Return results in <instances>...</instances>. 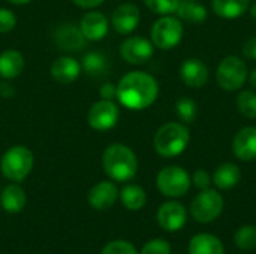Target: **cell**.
Returning a JSON list of instances; mask_svg holds the SVG:
<instances>
[{
	"label": "cell",
	"mask_w": 256,
	"mask_h": 254,
	"mask_svg": "<svg viewBox=\"0 0 256 254\" xmlns=\"http://www.w3.org/2000/svg\"><path fill=\"white\" fill-rule=\"evenodd\" d=\"M116 94H117V87H114L112 84H105V85H102V88H100V96L104 97V99H112V97H116Z\"/></svg>",
	"instance_id": "d590c367"
},
{
	"label": "cell",
	"mask_w": 256,
	"mask_h": 254,
	"mask_svg": "<svg viewBox=\"0 0 256 254\" xmlns=\"http://www.w3.org/2000/svg\"><path fill=\"white\" fill-rule=\"evenodd\" d=\"M153 52L154 45L142 36L128 37L120 46V54L129 64H144L153 57Z\"/></svg>",
	"instance_id": "30bf717a"
},
{
	"label": "cell",
	"mask_w": 256,
	"mask_h": 254,
	"mask_svg": "<svg viewBox=\"0 0 256 254\" xmlns=\"http://www.w3.org/2000/svg\"><path fill=\"white\" fill-rule=\"evenodd\" d=\"M33 168V153L24 145L9 148L0 162L2 174L10 181H22Z\"/></svg>",
	"instance_id": "5b68a950"
},
{
	"label": "cell",
	"mask_w": 256,
	"mask_h": 254,
	"mask_svg": "<svg viewBox=\"0 0 256 254\" xmlns=\"http://www.w3.org/2000/svg\"><path fill=\"white\" fill-rule=\"evenodd\" d=\"M189 254H225L222 241L212 234H198L189 241Z\"/></svg>",
	"instance_id": "ffe728a7"
},
{
	"label": "cell",
	"mask_w": 256,
	"mask_h": 254,
	"mask_svg": "<svg viewBox=\"0 0 256 254\" xmlns=\"http://www.w3.org/2000/svg\"><path fill=\"white\" fill-rule=\"evenodd\" d=\"M250 6V0H213V12L225 19H236L246 13Z\"/></svg>",
	"instance_id": "44dd1931"
},
{
	"label": "cell",
	"mask_w": 256,
	"mask_h": 254,
	"mask_svg": "<svg viewBox=\"0 0 256 254\" xmlns=\"http://www.w3.org/2000/svg\"><path fill=\"white\" fill-rule=\"evenodd\" d=\"M118 195V189L114 183L100 181L88 192V204L98 211H105L116 204Z\"/></svg>",
	"instance_id": "5bb4252c"
},
{
	"label": "cell",
	"mask_w": 256,
	"mask_h": 254,
	"mask_svg": "<svg viewBox=\"0 0 256 254\" xmlns=\"http://www.w3.org/2000/svg\"><path fill=\"white\" fill-rule=\"evenodd\" d=\"M54 42L64 51H78L84 46L86 37L75 24H63L54 33Z\"/></svg>",
	"instance_id": "ac0fdd59"
},
{
	"label": "cell",
	"mask_w": 256,
	"mask_h": 254,
	"mask_svg": "<svg viewBox=\"0 0 256 254\" xmlns=\"http://www.w3.org/2000/svg\"><path fill=\"white\" fill-rule=\"evenodd\" d=\"M0 202L6 213L16 214L26 207V192L16 184H10L2 192Z\"/></svg>",
	"instance_id": "cb8c5ba5"
},
{
	"label": "cell",
	"mask_w": 256,
	"mask_h": 254,
	"mask_svg": "<svg viewBox=\"0 0 256 254\" xmlns=\"http://www.w3.org/2000/svg\"><path fill=\"white\" fill-rule=\"evenodd\" d=\"M8 1H10L14 4H26V3H30L32 0H8Z\"/></svg>",
	"instance_id": "f35d334b"
},
{
	"label": "cell",
	"mask_w": 256,
	"mask_h": 254,
	"mask_svg": "<svg viewBox=\"0 0 256 254\" xmlns=\"http://www.w3.org/2000/svg\"><path fill=\"white\" fill-rule=\"evenodd\" d=\"M16 24V18L14 15V12H10L9 9L0 7V33H8L10 31Z\"/></svg>",
	"instance_id": "836d02e7"
},
{
	"label": "cell",
	"mask_w": 256,
	"mask_h": 254,
	"mask_svg": "<svg viewBox=\"0 0 256 254\" xmlns=\"http://www.w3.org/2000/svg\"><path fill=\"white\" fill-rule=\"evenodd\" d=\"M212 180H213V184L219 190H231L240 183L242 171L236 163L225 162V163L218 166V169L214 171Z\"/></svg>",
	"instance_id": "d6986e66"
},
{
	"label": "cell",
	"mask_w": 256,
	"mask_h": 254,
	"mask_svg": "<svg viewBox=\"0 0 256 254\" xmlns=\"http://www.w3.org/2000/svg\"><path fill=\"white\" fill-rule=\"evenodd\" d=\"M81 73V64L72 57H58L51 64V76L58 84H70Z\"/></svg>",
	"instance_id": "e0dca14e"
},
{
	"label": "cell",
	"mask_w": 256,
	"mask_h": 254,
	"mask_svg": "<svg viewBox=\"0 0 256 254\" xmlns=\"http://www.w3.org/2000/svg\"><path fill=\"white\" fill-rule=\"evenodd\" d=\"M243 55L249 60H256V36L248 39L243 43V49H242Z\"/></svg>",
	"instance_id": "e575fe53"
},
{
	"label": "cell",
	"mask_w": 256,
	"mask_h": 254,
	"mask_svg": "<svg viewBox=\"0 0 256 254\" xmlns=\"http://www.w3.org/2000/svg\"><path fill=\"white\" fill-rule=\"evenodd\" d=\"M80 30L87 40H102L108 33V19L100 12H88L81 18Z\"/></svg>",
	"instance_id": "2e32d148"
},
{
	"label": "cell",
	"mask_w": 256,
	"mask_h": 254,
	"mask_svg": "<svg viewBox=\"0 0 256 254\" xmlns=\"http://www.w3.org/2000/svg\"><path fill=\"white\" fill-rule=\"evenodd\" d=\"M176 13L180 19L190 24H201L207 19V9L198 0H180Z\"/></svg>",
	"instance_id": "603a6c76"
},
{
	"label": "cell",
	"mask_w": 256,
	"mask_h": 254,
	"mask_svg": "<svg viewBox=\"0 0 256 254\" xmlns=\"http://www.w3.org/2000/svg\"><path fill=\"white\" fill-rule=\"evenodd\" d=\"M234 243L237 246L238 250L243 252H250L256 249V226L252 225H246L242 226L236 235H234Z\"/></svg>",
	"instance_id": "4316f807"
},
{
	"label": "cell",
	"mask_w": 256,
	"mask_h": 254,
	"mask_svg": "<svg viewBox=\"0 0 256 254\" xmlns=\"http://www.w3.org/2000/svg\"><path fill=\"white\" fill-rule=\"evenodd\" d=\"M171 244L165 240H152L148 241L140 254H171Z\"/></svg>",
	"instance_id": "1f68e13d"
},
{
	"label": "cell",
	"mask_w": 256,
	"mask_h": 254,
	"mask_svg": "<svg viewBox=\"0 0 256 254\" xmlns=\"http://www.w3.org/2000/svg\"><path fill=\"white\" fill-rule=\"evenodd\" d=\"M248 64L237 55L222 58L216 69V82L225 91H238L248 81Z\"/></svg>",
	"instance_id": "277c9868"
},
{
	"label": "cell",
	"mask_w": 256,
	"mask_h": 254,
	"mask_svg": "<svg viewBox=\"0 0 256 254\" xmlns=\"http://www.w3.org/2000/svg\"><path fill=\"white\" fill-rule=\"evenodd\" d=\"M180 78L190 88H202L210 78L207 64L200 58H188L180 66Z\"/></svg>",
	"instance_id": "4fadbf2b"
},
{
	"label": "cell",
	"mask_w": 256,
	"mask_h": 254,
	"mask_svg": "<svg viewBox=\"0 0 256 254\" xmlns=\"http://www.w3.org/2000/svg\"><path fill=\"white\" fill-rule=\"evenodd\" d=\"M102 165L105 174L114 181H129L138 172L136 154L123 144L110 145L102 156Z\"/></svg>",
	"instance_id": "7a4b0ae2"
},
{
	"label": "cell",
	"mask_w": 256,
	"mask_h": 254,
	"mask_svg": "<svg viewBox=\"0 0 256 254\" xmlns=\"http://www.w3.org/2000/svg\"><path fill=\"white\" fill-rule=\"evenodd\" d=\"M176 114L183 124H190L195 121L198 115V106L194 99L190 97H182L176 103Z\"/></svg>",
	"instance_id": "83f0119b"
},
{
	"label": "cell",
	"mask_w": 256,
	"mask_h": 254,
	"mask_svg": "<svg viewBox=\"0 0 256 254\" xmlns=\"http://www.w3.org/2000/svg\"><path fill=\"white\" fill-rule=\"evenodd\" d=\"M250 16H252V18L256 21V1L252 4V6H250Z\"/></svg>",
	"instance_id": "ab89813d"
},
{
	"label": "cell",
	"mask_w": 256,
	"mask_h": 254,
	"mask_svg": "<svg viewBox=\"0 0 256 254\" xmlns=\"http://www.w3.org/2000/svg\"><path fill=\"white\" fill-rule=\"evenodd\" d=\"M120 199H122V204L128 210L138 211V210L144 208V205L147 202V195H146L142 187H140L136 184H129V186H124L122 189Z\"/></svg>",
	"instance_id": "d4e9b609"
},
{
	"label": "cell",
	"mask_w": 256,
	"mask_h": 254,
	"mask_svg": "<svg viewBox=\"0 0 256 254\" xmlns=\"http://www.w3.org/2000/svg\"><path fill=\"white\" fill-rule=\"evenodd\" d=\"M84 69L88 75H102L106 69V60L100 52H88L84 57Z\"/></svg>",
	"instance_id": "f1b7e54d"
},
{
	"label": "cell",
	"mask_w": 256,
	"mask_h": 254,
	"mask_svg": "<svg viewBox=\"0 0 256 254\" xmlns=\"http://www.w3.org/2000/svg\"><path fill=\"white\" fill-rule=\"evenodd\" d=\"M116 96L128 109L142 111L156 102L159 96V84L146 72H129L120 79Z\"/></svg>",
	"instance_id": "6da1fadb"
},
{
	"label": "cell",
	"mask_w": 256,
	"mask_h": 254,
	"mask_svg": "<svg viewBox=\"0 0 256 254\" xmlns=\"http://www.w3.org/2000/svg\"><path fill=\"white\" fill-rule=\"evenodd\" d=\"M100 254H138L135 246L129 241H123V240H117V241H111L108 243L102 253Z\"/></svg>",
	"instance_id": "4dcf8cb0"
},
{
	"label": "cell",
	"mask_w": 256,
	"mask_h": 254,
	"mask_svg": "<svg viewBox=\"0 0 256 254\" xmlns=\"http://www.w3.org/2000/svg\"><path fill=\"white\" fill-rule=\"evenodd\" d=\"M158 223L166 232H177L180 231L188 220L186 208L177 201H168L162 204L158 210Z\"/></svg>",
	"instance_id": "8fae6325"
},
{
	"label": "cell",
	"mask_w": 256,
	"mask_h": 254,
	"mask_svg": "<svg viewBox=\"0 0 256 254\" xmlns=\"http://www.w3.org/2000/svg\"><path fill=\"white\" fill-rule=\"evenodd\" d=\"M118 117V106L110 99H102L92 105L88 111V124L94 130H110L117 124Z\"/></svg>",
	"instance_id": "9c48e42d"
},
{
	"label": "cell",
	"mask_w": 256,
	"mask_h": 254,
	"mask_svg": "<svg viewBox=\"0 0 256 254\" xmlns=\"http://www.w3.org/2000/svg\"><path fill=\"white\" fill-rule=\"evenodd\" d=\"M156 186H158V190L164 196L176 199V198L184 196L189 192L192 186V180L186 169L172 165V166L164 168L158 174Z\"/></svg>",
	"instance_id": "ba28073f"
},
{
	"label": "cell",
	"mask_w": 256,
	"mask_h": 254,
	"mask_svg": "<svg viewBox=\"0 0 256 254\" xmlns=\"http://www.w3.org/2000/svg\"><path fill=\"white\" fill-rule=\"evenodd\" d=\"M232 153L242 162L256 160V127L246 126L232 138Z\"/></svg>",
	"instance_id": "7c38bea8"
},
{
	"label": "cell",
	"mask_w": 256,
	"mask_h": 254,
	"mask_svg": "<svg viewBox=\"0 0 256 254\" xmlns=\"http://www.w3.org/2000/svg\"><path fill=\"white\" fill-rule=\"evenodd\" d=\"M184 27L182 19L172 15H162L152 27V43L164 51L172 49L183 39Z\"/></svg>",
	"instance_id": "52a82bcc"
},
{
	"label": "cell",
	"mask_w": 256,
	"mask_h": 254,
	"mask_svg": "<svg viewBox=\"0 0 256 254\" xmlns=\"http://www.w3.org/2000/svg\"><path fill=\"white\" fill-rule=\"evenodd\" d=\"M189 141H190V133L186 124L171 121L158 129L153 144L159 156L165 159H171L180 156L189 145Z\"/></svg>",
	"instance_id": "3957f363"
},
{
	"label": "cell",
	"mask_w": 256,
	"mask_h": 254,
	"mask_svg": "<svg viewBox=\"0 0 256 254\" xmlns=\"http://www.w3.org/2000/svg\"><path fill=\"white\" fill-rule=\"evenodd\" d=\"M225 201L214 189L201 190L190 204V214L195 222L207 225L214 222L224 211Z\"/></svg>",
	"instance_id": "8992f818"
},
{
	"label": "cell",
	"mask_w": 256,
	"mask_h": 254,
	"mask_svg": "<svg viewBox=\"0 0 256 254\" xmlns=\"http://www.w3.org/2000/svg\"><path fill=\"white\" fill-rule=\"evenodd\" d=\"M140 18H141V13H140L138 6L132 3H123L112 12L111 22L117 33L128 34L136 28Z\"/></svg>",
	"instance_id": "9a60e30c"
},
{
	"label": "cell",
	"mask_w": 256,
	"mask_h": 254,
	"mask_svg": "<svg viewBox=\"0 0 256 254\" xmlns=\"http://www.w3.org/2000/svg\"><path fill=\"white\" fill-rule=\"evenodd\" d=\"M76 6L80 7H87V9H92V7H96L99 4L104 3V0H72Z\"/></svg>",
	"instance_id": "8d00e7d4"
},
{
	"label": "cell",
	"mask_w": 256,
	"mask_h": 254,
	"mask_svg": "<svg viewBox=\"0 0 256 254\" xmlns=\"http://www.w3.org/2000/svg\"><path fill=\"white\" fill-rule=\"evenodd\" d=\"M144 3L152 12L162 16V15L176 13L180 0H144Z\"/></svg>",
	"instance_id": "f546056e"
},
{
	"label": "cell",
	"mask_w": 256,
	"mask_h": 254,
	"mask_svg": "<svg viewBox=\"0 0 256 254\" xmlns=\"http://www.w3.org/2000/svg\"><path fill=\"white\" fill-rule=\"evenodd\" d=\"M248 79H249V82H250L252 88H254V90H256V69H254V70L249 73Z\"/></svg>",
	"instance_id": "74e56055"
},
{
	"label": "cell",
	"mask_w": 256,
	"mask_h": 254,
	"mask_svg": "<svg viewBox=\"0 0 256 254\" xmlns=\"http://www.w3.org/2000/svg\"><path fill=\"white\" fill-rule=\"evenodd\" d=\"M236 105L238 112L249 118V120H255L256 118V93L254 90H244L242 91L237 99H236Z\"/></svg>",
	"instance_id": "484cf974"
},
{
	"label": "cell",
	"mask_w": 256,
	"mask_h": 254,
	"mask_svg": "<svg viewBox=\"0 0 256 254\" xmlns=\"http://www.w3.org/2000/svg\"><path fill=\"white\" fill-rule=\"evenodd\" d=\"M190 180H192V186H195L198 190L210 189V184L213 183L210 174H208L206 169H196V171L192 174Z\"/></svg>",
	"instance_id": "d6a6232c"
},
{
	"label": "cell",
	"mask_w": 256,
	"mask_h": 254,
	"mask_svg": "<svg viewBox=\"0 0 256 254\" xmlns=\"http://www.w3.org/2000/svg\"><path fill=\"white\" fill-rule=\"evenodd\" d=\"M24 69V57L16 49H6L0 54V76L6 79L16 78Z\"/></svg>",
	"instance_id": "7402d4cb"
}]
</instances>
